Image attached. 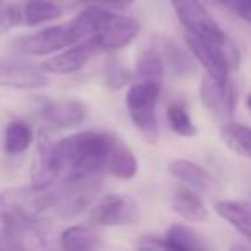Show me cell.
<instances>
[{
    "label": "cell",
    "mask_w": 251,
    "mask_h": 251,
    "mask_svg": "<svg viewBox=\"0 0 251 251\" xmlns=\"http://www.w3.org/2000/svg\"><path fill=\"white\" fill-rule=\"evenodd\" d=\"M220 136L230 150L251 160V127L237 122H227L220 127Z\"/></svg>",
    "instance_id": "cell-18"
},
{
    "label": "cell",
    "mask_w": 251,
    "mask_h": 251,
    "mask_svg": "<svg viewBox=\"0 0 251 251\" xmlns=\"http://www.w3.org/2000/svg\"><path fill=\"white\" fill-rule=\"evenodd\" d=\"M86 105L79 100L49 101L40 108V117L55 127H74L86 119Z\"/></svg>",
    "instance_id": "cell-11"
},
{
    "label": "cell",
    "mask_w": 251,
    "mask_h": 251,
    "mask_svg": "<svg viewBox=\"0 0 251 251\" xmlns=\"http://www.w3.org/2000/svg\"><path fill=\"white\" fill-rule=\"evenodd\" d=\"M164 244L165 250L176 251H195L205 248V244L200 241L198 234L181 224H176L167 230V234L164 236Z\"/></svg>",
    "instance_id": "cell-20"
},
{
    "label": "cell",
    "mask_w": 251,
    "mask_h": 251,
    "mask_svg": "<svg viewBox=\"0 0 251 251\" xmlns=\"http://www.w3.org/2000/svg\"><path fill=\"white\" fill-rule=\"evenodd\" d=\"M172 208L188 222L198 224L206 220V217H208V210H206L205 203L189 188L176 189L174 196H172Z\"/></svg>",
    "instance_id": "cell-15"
},
{
    "label": "cell",
    "mask_w": 251,
    "mask_h": 251,
    "mask_svg": "<svg viewBox=\"0 0 251 251\" xmlns=\"http://www.w3.org/2000/svg\"><path fill=\"white\" fill-rule=\"evenodd\" d=\"M160 91L162 79L140 77V81L131 83L126 93V107L129 112L131 122L148 143H157L158 140V119L155 108Z\"/></svg>",
    "instance_id": "cell-2"
},
{
    "label": "cell",
    "mask_w": 251,
    "mask_h": 251,
    "mask_svg": "<svg viewBox=\"0 0 251 251\" xmlns=\"http://www.w3.org/2000/svg\"><path fill=\"white\" fill-rule=\"evenodd\" d=\"M234 11H236V14L239 16L243 21L251 25V0H236Z\"/></svg>",
    "instance_id": "cell-26"
},
{
    "label": "cell",
    "mask_w": 251,
    "mask_h": 251,
    "mask_svg": "<svg viewBox=\"0 0 251 251\" xmlns=\"http://www.w3.org/2000/svg\"><path fill=\"white\" fill-rule=\"evenodd\" d=\"M81 40L91 38L101 52L127 47L140 33L141 26L134 18L119 16L100 7H88L71 21Z\"/></svg>",
    "instance_id": "cell-1"
},
{
    "label": "cell",
    "mask_w": 251,
    "mask_h": 251,
    "mask_svg": "<svg viewBox=\"0 0 251 251\" xmlns=\"http://www.w3.org/2000/svg\"><path fill=\"white\" fill-rule=\"evenodd\" d=\"M105 172H108L117 179H133L138 172V160L134 153L115 134H112L110 147H108Z\"/></svg>",
    "instance_id": "cell-12"
},
{
    "label": "cell",
    "mask_w": 251,
    "mask_h": 251,
    "mask_svg": "<svg viewBox=\"0 0 251 251\" xmlns=\"http://www.w3.org/2000/svg\"><path fill=\"white\" fill-rule=\"evenodd\" d=\"M79 42V36L74 31L73 25H57L52 28H45L38 33L28 36H21L14 42V50L23 55H50V53L60 52L67 47Z\"/></svg>",
    "instance_id": "cell-4"
},
{
    "label": "cell",
    "mask_w": 251,
    "mask_h": 251,
    "mask_svg": "<svg viewBox=\"0 0 251 251\" xmlns=\"http://www.w3.org/2000/svg\"><path fill=\"white\" fill-rule=\"evenodd\" d=\"M167 121H169V126L172 127V131H174V133H177L179 136L191 138V136H195V134L198 133L195 122L191 121V117H189L186 107H184V105H181V103L169 105Z\"/></svg>",
    "instance_id": "cell-22"
},
{
    "label": "cell",
    "mask_w": 251,
    "mask_h": 251,
    "mask_svg": "<svg viewBox=\"0 0 251 251\" xmlns=\"http://www.w3.org/2000/svg\"><path fill=\"white\" fill-rule=\"evenodd\" d=\"M62 16V7L53 0H23L21 25L36 26Z\"/></svg>",
    "instance_id": "cell-16"
},
{
    "label": "cell",
    "mask_w": 251,
    "mask_h": 251,
    "mask_svg": "<svg viewBox=\"0 0 251 251\" xmlns=\"http://www.w3.org/2000/svg\"><path fill=\"white\" fill-rule=\"evenodd\" d=\"M186 45L196 62L205 67L206 74L217 79H229V74L236 71L241 64L239 52L229 38L222 43H215L186 35Z\"/></svg>",
    "instance_id": "cell-3"
},
{
    "label": "cell",
    "mask_w": 251,
    "mask_h": 251,
    "mask_svg": "<svg viewBox=\"0 0 251 251\" xmlns=\"http://www.w3.org/2000/svg\"><path fill=\"white\" fill-rule=\"evenodd\" d=\"M105 83H107V88H110V90H121V88L133 83V74L114 62L105 71Z\"/></svg>",
    "instance_id": "cell-23"
},
{
    "label": "cell",
    "mask_w": 251,
    "mask_h": 251,
    "mask_svg": "<svg viewBox=\"0 0 251 251\" xmlns=\"http://www.w3.org/2000/svg\"><path fill=\"white\" fill-rule=\"evenodd\" d=\"M213 2H217V4L224 5V7H229L234 11V5H236V0H213Z\"/></svg>",
    "instance_id": "cell-28"
},
{
    "label": "cell",
    "mask_w": 251,
    "mask_h": 251,
    "mask_svg": "<svg viewBox=\"0 0 251 251\" xmlns=\"http://www.w3.org/2000/svg\"><path fill=\"white\" fill-rule=\"evenodd\" d=\"M98 52H101V50L98 49V45L91 38L81 40V42L64 49L60 53L53 55L52 59L45 60V62L42 64V69L45 71V73H52V74L77 73V71L83 69L91 60V57L97 55Z\"/></svg>",
    "instance_id": "cell-8"
},
{
    "label": "cell",
    "mask_w": 251,
    "mask_h": 251,
    "mask_svg": "<svg viewBox=\"0 0 251 251\" xmlns=\"http://www.w3.org/2000/svg\"><path fill=\"white\" fill-rule=\"evenodd\" d=\"M200 97L205 108L217 119H230L236 107V88L230 79H217L210 74L203 76Z\"/></svg>",
    "instance_id": "cell-7"
},
{
    "label": "cell",
    "mask_w": 251,
    "mask_h": 251,
    "mask_svg": "<svg viewBox=\"0 0 251 251\" xmlns=\"http://www.w3.org/2000/svg\"><path fill=\"white\" fill-rule=\"evenodd\" d=\"M18 25H21V2L0 5V35L7 33Z\"/></svg>",
    "instance_id": "cell-24"
},
{
    "label": "cell",
    "mask_w": 251,
    "mask_h": 251,
    "mask_svg": "<svg viewBox=\"0 0 251 251\" xmlns=\"http://www.w3.org/2000/svg\"><path fill=\"white\" fill-rule=\"evenodd\" d=\"M169 172L174 176L176 179L186 182L191 188L200 189V191H208L215 184V177L210 174L206 169L201 165L195 164L186 158H176L169 164Z\"/></svg>",
    "instance_id": "cell-13"
},
{
    "label": "cell",
    "mask_w": 251,
    "mask_h": 251,
    "mask_svg": "<svg viewBox=\"0 0 251 251\" xmlns=\"http://www.w3.org/2000/svg\"><path fill=\"white\" fill-rule=\"evenodd\" d=\"M2 2H4V0H0V5H2Z\"/></svg>",
    "instance_id": "cell-30"
},
{
    "label": "cell",
    "mask_w": 251,
    "mask_h": 251,
    "mask_svg": "<svg viewBox=\"0 0 251 251\" xmlns=\"http://www.w3.org/2000/svg\"><path fill=\"white\" fill-rule=\"evenodd\" d=\"M83 2H93V4H101V5H114V7H127V5L134 4L136 0H83Z\"/></svg>",
    "instance_id": "cell-27"
},
{
    "label": "cell",
    "mask_w": 251,
    "mask_h": 251,
    "mask_svg": "<svg viewBox=\"0 0 251 251\" xmlns=\"http://www.w3.org/2000/svg\"><path fill=\"white\" fill-rule=\"evenodd\" d=\"M215 212L229 222L239 234L251 241V203L250 201H224L215 203Z\"/></svg>",
    "instance_id": "cell-14"
},
{
    "label": "cell",
    "mask_w": 251,
    "mask_h": 251,
    "mask_svg": "<svg viewBox=\"0 0 251 251\" xmlns=\"http://www.w3.org/2000/svg\"><path fill=\"white\" fill-rule=\"evenodd\" d=\"M150 45L157 50V53L160 55L162 62L167 69H171V73H174L176 76H189L195 73V57L193 53H188L177 42L165 35H155L151 38Z\"/></svg>",
    "instance_id": "cell-10"
},
{
    "label": "cell",
    "mask_w": 251,
    "mask_h": 251,
    "mask_svg": "<svg viewBox=\"0 0 251 251\" xmlns=\"http://www.w3.org/2000/svg\"><path fill=\"white\" fill-rule=\"evenodd\" d=\"M140 250H165L164 237L160 236H143L136 244Z\"/></svg>",
    "instance_id": "cell-25"
},
{
    "label": "cell",
    "mask_w": 251,
    "mask_h": 251,
    "mask_svg": "<svg viewBox=\"0 0 251 251\" xmlns=\"http://www.w3.org/2000/svg\"><path fill=\"white\" fill-rule=\"evenodd\" d=\"M33 131L26 122L11 121L5 126L4 148L9 155H21L31 147Z\"/></svg>",
    "instance_id": "cell-19"
},
{
    "label": "cell",
    "mask_w": 251,
    "mask_h": 251,
    "mask_svg": "<svg viewBox=\"0 0 251 251\" xmlns=\"http://www.w3.org/2000/svg\"><path fill=\"white\" fill-rule=\"evenodd\" d=\"M138 219V205L124 195L103 196L90 212V222L100 227L129 226Z\"/></svg>",
    "instance_id": "cell-6"
},
{
    "label": "cell",
    "mask_w": 251,
    "mask_h": 251,
    "mask_svg": "<svg viewBox=\"0 0 251 251\" xmlns=\"http://www.w3.org/2000/svg\"><path fill=\"white\" fill-rule=\"evenodd\" d=\"M60 246L64 250H95L101 246V236L90 226L67 227L60 234Z\"/></svg>",
    "instance_id": "cell-17"
},
{
    "label": "cell",
    "mask_w": 251,
    "mask_h": 251,
    "mask_svg": "<svg viewBox=\"0 0 251 251\" xmlns=\"http://www.w3.org/2000/svg\"><path fill=\"white\" fill-rule=\"evenodd\" d=\"M165 66L160 55L151 45L145 47L136 59V76L138 77H153V79H164Z\"/></svg>",
    "instance_id": "cell-21"
},
{
    "label": "cell",
    "mask_w": 251,
    "mask_h": 251,
    "mask_svg": "<svg viewBox=\"0 0 251 251\" xmlns=\"http://www.w3.org/2000/svg\"><path fill=\"white\" fill-rule=\"evenodd\" d=\"M171 4L188 35L215 43H222L227 40L226 33L213 21L200 0H171Z\"/></svg>",
    "instance_id": "cell-5"
},
{
    "label": "cell",
    "mask_w": 251,
    "mask_h": 251,
    "mask_svg": "<svg viewBox=\"0 0 251 251\" xmlns=\"http://www.w3.org/2000/svg\"><path fill=\"white\" fill-rule=\"evenodd\" d=\"M50 83L43 69L21 60H0V86L16 90H38Z\"/></svg>",
    "instance_id": "cell-9"
},
{
    "label": "cell",
    "mask_w": 251,
    "mask_h": 251,
    "mask_svg": "<svg viewBox=\"0 0 251 251\" xmlns=\"http://www.w3.org/2000/svg\"><path fill=\"white\" fill-rule=\"evenodd\" d=\"M246 105H248V108L251 110V93L248 95V98H246Z\"/></svg>",
    "instance_id": "cell-29"
}]
</instances>
